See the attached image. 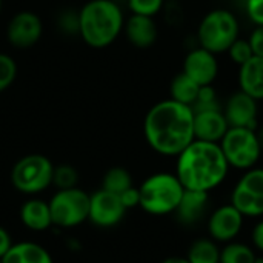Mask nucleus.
<instances>
[{"instance_id":"obj_1","label":"nucleus","mask_w":263,"mask_h":263,"mask_svg":"<svg viewBox=\"0 0 263 263\" xmlns=\"http://www.w3.org/2000/svg\"><path fill=\"white\" fill-rule=\"evenodd\" d=\"M143 136L149 148L165 157H177L194 139L191 106L162 100L149 108L143 120Z\"/></svg>"},{"instance_id":"obj_22","label":"nucleus","mask_w":263,"mask_h":263,"mask_svg":"<svg viewBox=\"0 0 263 263\" xmlns=\"http://www.w3.org/2000/svg\"><path fill=\"white\" fill-rule=\"evenodd\" d=\"M186 259L190 263H220L219 243L211 237H200L191 243Z\"/></svg>"},{"instance_id":"obj_2","label":"nucleus","mask_w":263,"mask_h":263,"mask_svg":"<svg viewBox=\"0 0 263 263\" xmlns=\"http://www.w3.org/2000/svg\"><path fill=\"white\" fill-rule=\"evenodd\" d=\"M230 173V165L219 143L193 140L176 162V176L188 191L211 193Z\"/></svg>"},{"instance_id":"obj_28","label":"nucleus","mask_w":263,"mask_h":263,"mask_svg":"<svg viewBox=\"0 0 263 263\" xmlns=\"http://www.w3.org/2000/svg\"><path fill=\"white\" fill-rule=\"evenodd\" d=\"M228 55L231 59V62L237 66H242L243 63H247L254 54H253V48L248 42V39H242L239 37L237 40L233 42V45L228 48Z\"/></svg>"},{"instance_id":"obj_17","label":"nucleus","mask_w":263,"mask_h":263,"mask_svg":"<svg viewBox=\"0 0 263 263\" xmlns=\"http://www.w3.org/2000/svg\"><path fill=\"white\" fill-rule=\"evenodd\" d=\"M208 210H210V193L185 190L182 200L177 210L174 211V214L182 225L194 227L208 216Z\"/></svg>"},{"instance_id":"obj_6","label":"nucleus","mask_w":263,"mask_h":263,"mask_svg":"<svg viewBox=\"0 0 263 263\" xmlns=\"http://www.w3.org/2000/svg\"><path fill=\"white\" fill-rule=\"evenodd\" d=\"M219 145L230 168L240 171L257 166L263 153L256 129L250 128H228Z\"/></svg>"},{"instance_id":"obj_25","label":"nucleus","mask_w":263,"mask_h":263,"mask_svg":"<svg viewBox=\"0 0 263 263\" xmlns=\"http://www.w3.org/2000/svg\"><path fill=\"white\" fill-rule=\"evenodd\" d=\"M193 112H200V111H211V109H222V105L219 102L217 91L213 85L208 86H200L199 94L191 106Z\"/></svg>"},{"instance_id":"obj_30","label":"nucleus","mask_w":263,"mask_h":263,"mask_svg":"<svg viewBox=\"0 0 263 263\" xmlns=\"http://www.w3.org/2000/svg\"><path fill=\"white\" fill-rule=\"evenodd\" d=\"M245 12L256 26H263V0H245Z\"/></svg>"},{"instance_id":"obj_5","label":"nucleus","mask_w":263,"mask_h":263,"mask_svg":"<svg viewBox=\"0 0 263 263\" xmlns=\"http://www.w3.org/2000/svg\"><path fill=\"white\" fill-rule=\"evenodd\" d=\"M240 37V23L234 12L216 8L206 12L197 26L199 46L219 55L228 51L234 40Z\"/></svg>"},{"instance_id":"obj_27","label":"nucleus","mask_w":263,"mask_h":263,"mask_svg":"<svg viewBox=\"0 0 263 263\" xmlns=\"http://www.w3.org/2000/svg\"><path fill=\"white\" fill-rule=\"evenodd\" d=\"M17 63L15 60L5 52H0V92L6 91L17 77Z\"/></svg>"},{"instance_id":"obj_37","label":"nucleus","mask_w":263,"mask_h":263,"mask_svg":"<svg viewBox=\"0 0 263 263\" xmlns=\"http://www.w3.org/2000/svg\"><path fill=\"white\" fill-rule=\"evenodd\" d=\"M2 8H3V0H0V14H2Z\"/></svg>"},{"instance_id":"obj_21","label":"nucleus","mask_w":263,"mask_h":263,"mask_svg":"<svg viewBox=\"0 0 263 263\" xmlns=\"http://www.w3.org/2000/svg\"><path fill=\"white\" fill-rule=\"evenodd\" d=\"M200 86L185 72H179L170 85V99L186 106H193Z\"/></svg>"},{"instance_id":"obj_9","label":"nucleus","mask_w":263,"mask_h":263,"mask_svg":"<svg viewBox=\"0 0 263 263\" xmlns=\"http://www.w3.org/2000/svg\"><path fill=\"white\" fill-rule=\"evenodd\" d=\"M243 217L263 216V168L254 166L243 171L231 191V202Z\"/></svg>"},{"instance_id":"obj_33","label":"nucleus","mask_w":263,"mask_h":263,"mask_svg":"<svg viewBox=\"0 0 263 263\" xmlns=\"http://www.w3.org/2000/svg\"><path fill=\"white\" fill-rule=\"evenodd\" d=\"M251 240H253V245L257 251H260L263 254V220L257 222L256 227L253 228V233H251Z\"/></svg>"},{"instance_id":"obj_26","label":"nucleus","mask_w":263,"mask_h":263,"mask_svg":"<svg viewBox=\"0 0 263 263\" xmlns=\"http://www.w3.org/2000/svg\"><path fill=\"white\" fill-rule=\"evenodd\" d=\"M79 180V173L71 165H59L54 166L52 171V185H55L59 190H68L74 188Z\"/></svg>"},{"instance_id":"obj_29","label":"nucleus","mask_w":263,"mask_h":263,"mask_svg":"<svg viewBox=\"0 0 263 263\" xmlns=\"http://www.w3.org/2000/svg\"><path fill=\"white\" fill-rule=\"evenodd\" d=\"M165 0H128V6L133 14H142L154 17L162 11Z\"/></svg>"},{"instance_id":"obj_18","label":"nucleus","mask_w":263,"mask_h":263,"mask_svg":"<svg viewBox=\"0 0 263 263\" xmlns=\"http://www.w3.org/2000/svg\"><path fill=\"white\" fill-rule=\"evenodd\" d=\"M239 89L253 97L263 100V57L253 55L247 63L239 66Z\"/></svg>"},{"instance_id":"obj_8","label":"nucleus","mask_w":263,"mask_h":263,"mask_svg":"<svg viewBox=\"0 0 263 263\" xmlns=\"http://www.w3.org/2000/svg\"><path fill=\"white\" fill-rule=\"evenodd\" d=\"M52 225L60 228H72L83 223L89 216V194L74 186L59 190L49 200Z\"/></svg>"},{"instance_id":"obj_14","label":"nucleus","mask_w":263,"mask_h":263,"mask_svg":"<svg viewBox=\"0 0 263 263\" xmlns=\"http://www.w3.org/2000/svg\"><path fill=\"white\" fill-rule=\"evenodd\" d=\"M182 72L193 79L199 86L213 85L219 76L217 55L208 49H203L202 46H197L186 54Z\"/></svg>"},{"instance_id":"obj_19","label":"nucleus","mask_w":263,"mask_h":263,"mask_svg":"<svg viewBox=\"0 0 263 263\" xmlns=\"http://www.w3.org/2000/svg\"><path fill=\"white\" fill-rule=\"evenodd\" d=\"M22 223L31 231H45L52 225L49 203L40 199H29L20 208Z\"/></svg>"},{"instance_id":"obj_35","label":"nucleus","mask_w":263,"mask_h":263,"mask_svg":"<svg viewBox=\"0 0 263 263\" xmlns=\"http://www.w3.org/2000/svg\"><path fill=\"white\" fill-rule=\"evenodd\" d=\"M162 263H190L186 257H168Z\"/></svg>"},{"instance_id":"obj_23","label":"nucleus","mask_w":263,"mask_h":263,"mask_svg":"<svg viewBox=\"0 0 263 263\" xmlns=\"http://www.w3.org/2000/svg\"><path fill=\"white\" fill-rule=\"evenodd\" d=\"M256 251L242 242L233 240L220 250V263H256Z\"/></svg>"},{"instance_id":"obj_4","label":"nucleus","mask_w":263,"mask_h":263,"mask_svg":"<svg viewBox=\"0 0 263 263\" xmlns=\"http://www.w3.org/2000/svg\"><path fill=\"white\" fill-rule=\"evenodd\" d=\"M183 193L185 188L176 174L156 173L139 186V206L153 216L174 214Z\"/></svg>"},{"instance_id":"obj_15","label":"nucleus","mask_w":263,"mask_h":263,"mask_svg":"<svg viewBox=\"0 0 263 263\" xmlns=\"http://www.w3.org/2000/svg\"><path fill=\"white\" fill-rule=\"evenodd\" d=\"M230 125L222 109L194 112V139L219 143L227 134Z\"/></svg>"},{"instance_id":"obj_31","label":"nucleus","mask_w":263,"mask_h":263,"mask_svg":"<svg viewBox=\"0 0 263 263\" xmlns=\"http://www.w3.org/2000/svg\"><path fill=\"white\" fill-rule=\"evenodd\" d=\"M248 42L253 48V54L256 57H263V26H256L251 31Z\"/></svg>"},{"instance_id":"obj_11","label":"nucleus","mask_w":263,"mask_h":263,"mask_svg":"<svg viewBox=\"0 0 263 263\" xmlns=\"http://www.w3.org/2000/svg\"><path fill=\"white\" fill-rule=\"evenodd\" d=\"M245 217L231 203L216 208L206 220L208 234L217 243H230L237 239L243 228Z\"/></svg>"},{"instance_id":"obj_7","label":"nucleus","mask_w":263,"mask_h":263,"mask_svg":"<svg viewBox=\"0 0 263 263\" xmlns=\"http://www.w3.org/2000/svg\"><path fill=\"white\" fill-rule=\"evenodd\" d=\"M52 162L42 154H28L15 162L11 171L14 188L23 194L34 196L52 185Z\"/></svg>"},{"instance_id":"obj_34","label":"nucleus","mask_w":263,"mask_h":263,"mask_svg":"<svg viewBox=\"0 0 263 263\" xmlns=\"http://www.w3.org/2000/svg\"><path fill=\"white\" fill-rule=\"evenodd\" d=\"M11 247H12V239L9 233L0 227V259H3V256L9 251Z\"/></svg>"},{"instance_id":"obj_10","label":"nucleus","mask_w":263,"mask_h":263,"mask_svg":"<svg viewBox=\"0 0 263 263\" xmlns=\"http://www.w3.org/2000/svg\"><path fill=\"white\" fill-rule=\"evenodd\" d=\"M43 34L42 18L32 11L15 12L6 25V40L17 49L32 48Z\"/></svg>"},{"instance_id":"obj_20","label":"nucleus","mask_w":263,"mask_h":263,"mask_svg":"<svg viewBox=\"0 0 263 263\" xmlns=\"http://www.w3.org/2000/svg\"><path fill=\"white\" fill-rule=\"evenodd\" d=\"M2 263H54L49 253L32 242L12 243L9 251L3 256Z\"/></svg>"},{"instance_id":"obj_38","label":"nucleus","mask_w":263,"mask_h":263,"mask_svg":"<svg viewBox=\"0 0 263 263\" xmlns=\"http://www.w3.org/2000/svg\"><path fill=\"white\" fill-rule=\"evenodd\" d=\"M0 263H2V259H0Z\"/></svg>"},{"instance_id":"obj_16","label":"nucleus","mask_w":263,"mask_h":263,"mask_svg":"<svg viewBox=\"0 0 263 263\" xmlns=\"http://www.w3.org/2000/svg\"><path fill=\"white\" fill-rule=\"evenodd\" d=\"M123 32L128 42L139 49L151 48L159 37V29L154 17L142 14H131V17L125 20Z\"/></svg>"},{"instance_id":"obj_36","label":"nucleus","mask_w":263,"mask_h":263,"mask_svg":"<svg viewBox=\"0 0 263 263\" xmlns=\"http://www.w3.org/2000/svg\"><path fill=\"white\" fill-rule=\"evenodd\" d=\"M256 133H257V137H259V142H260V146H262V149H263V126L257 128V129H256Z\"/></svg>"},{"instance_id":"obj_24","label":"nucleus","mask_w":263,"mask_h":263,"mask_svg":"<svg viewBox=\"0 0 263 263\" xmlns=\"http://www.w3.org/2000/svg\"><path fill=\"white\" fill-rule=\"evenodd\" d=\"M103 190L112 193V194H123L126 190L133 188V177L128 170L122 166H116L106 171L103 177Z\"/></svg>"},{"instance_id":"obj_32","label":"nucleus","mask_w":263,"mask_h":263,"mask_svg":"<svg viewBox=\"0 0 263 263\" xmlns=\"http://www.w3.org/2000/svg\"><path fill=\"white\" fill-rule=\"evenodd\" d=\"M122 203L125 205L126 210H131L134 206H139V188H129L123 194H120Z\"/></svg>"},{"instance_id":"obj_12","label":"nucleus","mask_w":263,"mask_h":263,"mask_svg":"<svg viewBox=\"0 0 263 263\" xmlns=\"http://www.w3.org/2000/svg\"><path fill=\"white\" fill-rule=\"evenodd\" d=\"M126 211L128 210L122 203L120 196L112 194L103 188L89 196L88 219L100 228H111L117 225L125 217Z\"/></svg>"},{"instance_id":"obj_13","label":"nucleus","mask_w":263,"mask_h":263,"mask_svg":"<svg viewBox=\"0 0 263 263\" xmlns=\"http://www.w3.org/2000/svg\"><path fill=\"white\" fill-rule=\"evenodd\" d=\"M259 102L245 94L243 91L233 92L225 106L222 108L230 128H250L257 129L259 123Z\"/></svg>"},{"instance_id":"obj_3","label":"nucleus","mask_w":263,"mask_h":263,"mask_svg":"<svg viewBox=\"0 0 263 263\" xmlns=\"http://www.w3.org/2000/svg\"><path fill=\"white\" fill-rule=\"evenodd\" d=\"M125 17L114 0H89L77 15V31L82 40L96 49L112 45L122 34Z\"/></svg>"}]
</instances>
